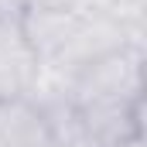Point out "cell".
<instances>
[{
  "instance_id": "3957f363",
  "label": "cell",
  "mask_w": 147,
  "mask_h": 147,
  "mask_svg": "<svg viewBox=\"0 0 147 147\" xmlns=\"http://www.w3.org/2000/svg\"><path fill=\"white\" fill-rule=\"evenodd\" d=\"M0 147H51L48 120L31 99L0 103Z\"/></svg>"
},
{
  "instance_id": "5b68a950",
  "label": "cell",
  "mask_w": 147,
  "mask_h": 147,
  "mask_svg": "<svg viewBox=\"0 0 147 147\" xmlns=\"http://www.w3.org/2000/svg\"><path fill=\"white\" fill-rule=\"evenodd\" d=\"M79 110L103 147L134 137V103H103V106H79Z\"/></svg>"
},
{
  "instance_id": "8992f818",
  "label": "cell",
  "mask_w": 147,
  "mask_h": 147,
  "mask_svg": "<svg viewBox=\"0 0 147 147\" xmlns=\"http://www.w3.org/2000/svg\"><path fill=\"white\" fill-rule=\"evenodd\" d=\"M34 0H0V21H21Z\"/></svg>"
},
{
  "instance_id": "ba28073f",
  "label": "cell",
  "mask_w": 147,
  "mask_h": 147,
  "mask_svg": "<svg viewBox=\"0 0 147 147\" xmlns=\"http://www.w3.org/2000/svg\"><path fill=\"white\" fill-rule=\"evenodd\" d=\"M144 82H147V45H144Z\"/></svg>"
},
{
  "instance_id": "277c9868",
  "label": "cell",
  "mask_w": 147,
  "mask_h": 147,
  "mask_svg": "<svg viewBox=\"0 0 147 147\" xmlns=\"http://www.w3.org/2000/svg\"><path fill=\"white\" fill-rule=\"evenodd\" d=\"M45 120H48V137L51 147H103L96 140V134L89 130L82 110L75 106L72 99L65 103H55V106H45Z\"/></svg>"
},
{
  "instance_id": "6da1fadb",
  "label": "cell",
  "mask_w": 147,
  "mask_h": 147,
  "mask_svg": "<svg viewBox=\"0 0 147 147\" xmlns=\"http://www.w3.org/2000/svg\"><path fill=\"white\" fill-rule=\"evenodd\" d=\"M147 92L144 82V45L127 41L106 55L92 58L72 82L75 106H103V103H137Z\"/></svg>"
},
{
  "instance_id": "52a82bcc",
  "label": "cell",
  "mask_w": 147,
  "mask_h": 147,
  "mask_svg": "<svg viewBox=\"0 0 147 147\" xmlns=\"http://www.w3.org/2000/svg\"><path fill=\"white\" fill-rule=\"evenodd\" d=\"M113 147H147L140 137H130V140H120V144H113Z\"/></svg>"
},
{
  "instance_id": "7a4b0ae2",
  "label": "cell",
  "mask_w": 147,
  "mask_h": 147,
  "mask_svg": "<svg viewBox=\"0 0 147 147\" xmlns=\"http://www.w3.org/2000/svg\"><path fill=\"white\" fill-rule=\"evenodd\" d=\"M41 72L34 45L21 21H0V103L28 99Z\"/></svg>"
}]
</instances>
